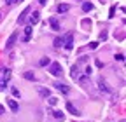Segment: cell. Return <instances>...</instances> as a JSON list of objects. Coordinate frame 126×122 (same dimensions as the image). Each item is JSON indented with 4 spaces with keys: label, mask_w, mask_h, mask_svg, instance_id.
<instances>
[{
    "label": "cell",
    "mask_w": 126,
    "mask_h": 122,
    "mask_svg": "<svg viewBox=\"0 0 126 122\" xmlns=\"http://www.w3.org/2000/svg\"><path fill=\"white\" fill-rule=\"evenodd\" d=\"M100 38H103V40H105V38H107V32H102V33H100Z\"/></svg>",
    "instance_id": "cell-26"
},
{
    "label": "cell",
    "mask_w": 126,
    "mask_h": 122,
    "mask_svg": "<svg viewBox=\"0 0 126 122\" xmlns=\"http://www.w3.org/2000/svg\"><path fill=\"white\" fill-rule=\"evenodd\" d=\"M49 72H51V75H54V77H61L63 75V70H61V65L60 63H49Z\"/></svg>",
    "instance_id": "cell-1"
},
{
    "label": "cell",
    "mask_w": 126,
    "mask_h": 122,
    "mask_svg": "<svg viewBox=\"0 0 126 122\" xmlns=\"http://www.w3.org/2000/svg\"><path fill=\"white\" fill-rule=\"evenodd\" d=\"M2 113H4V106H2V105H0V115H2Z\"/></svg>",
    "instance_id": "cell-29"
},
{
    "label": "cell",
    "mask_w": 126,
    "mask_h": 122,
    "mask_svg": "<svg viewBox=\"0 0 126 122\" xmlns=\"http://www.w3.org/2000/svg\"><path fill=\"white\" fill-rule=\"evenodd\" d=\"M16 40H18V32H14V33H12V35L7 38V42H5V49H7V51H11V49L14 47Z\"/></svg>",
    "instance_id": "cell-3"
},
{
    "label": "cell",
    "mask_w": 126,
    "mask_h": 122,
    "mask_svg": "<svg viewBox=\"0 0 126 122\" xmlns=\"http://www.w3.org/2000/svg\"><path fill=\"white\" fill-rule=\"evenodd\" d=\"M51 61H49V58H42V59H39V66H47Z\"/></svg>",
    "instance_id": "cell-17"
},
{
    "label": "cell",
    "mask_w": 126,
    "mask_h": 122,
    "mask_svg": "<svg viewBox=\"0 0 126 122\" xmlns=\"http://www.w3.org/2000/svg\"><path fill=\"white\" fill-rule=\"evenodd\" d=\"M32 32H33V26H26V28H25V42H28V40H30Z\"/></svg>",
    "instance_id": "cell-10"
},
{
    "label": "cell",
    "mask_w": 126,
    "mask_h": 122,
    "mask_svg": "<svg viewBox=\"0 0 126 122\" xmlns=\"http://www.w3.org/2000/svg\"><path fill=\"white\" fill-rule=\"evenodd\" d=\"M39 4L40 5H46V0H39Z\"/></svg>",
    "instance_id": "cell-28"
},
{
    "label": "cell",
    "mask_w": 126,
    "mask_h": 122,
    "mask_svg": "<svg viewBox=\"0 0 126 122\" xmlns=\"http://www.w3.org/2000/svg\"><path fill=\"white\" fill-rule=\"evenodd\" d=\"M39 19H40V14H39L37 11H33V12H32V16H30V26L37 24V23H39Z\"/></svg>",
    "instance_id": "cell-5"
},
{
    "label": "cell",
    "mask_w": 126,
    "mask_h": 122,
    "mask_svg": "<svg viewBox=\"0 0 126 122\" xmlns=\"http://www.w3.org/2000/svg\"><path fill=\"white\" fill-rule=\"evenodd\" d=\"M82 11H84V12H89V11H93V4H89V2H84V4H82Z\"/></svg>",
    "instance_id": "cell-16"
},
{
    "label": "cell",
    "mask_w": 126,
    "mask_h": 122,
    "mask_svg": "<svg viewBox=\"0 0 126 122\" xmlns=\"http://www.w3.org/2000/svg\"><path fill=\"white\" fill-rule=\"evenodd\" d=\"M54 47H63V38H56L54 40Z\"/></svg>",
    "instance_id": "cell-20"
},
{
    "label": "cell",
    "mask_w": 126,
    "mask_h": 122,
    "mask_svg": "<svg viewBox=\"0 0 126 122\" xmlns=\"http://www.w3.org/2000/svg\"><path fill=\"white\" fill-rule=\"evenodd\" d=\"M54 87H56L58 91H61V93H63V94H67V93H68V91H70V87H68V85H65V84H61V82H58V84H54Z\"/></svg>",
    "instance_id": "cell-7"
},
{
    "label": "cell",
    "mask_w": 126,
    "mask_h": 122,
    "mask_svg": "<svg viewBox=\"0 0 126 122\" xmlns=\"http://www.w3.org/2000/svg\"><path fill=\"white\" fill-rule=\"evenodd\" d=\"M67 110H68V112H70V113H72V115H75V117H77V115H79V110H77V108H75V106H74V105H72V103H70V101H67Z\"/></svg>",
    "instance_id": "cell-8"
},
{
    "label": "cell",
    "mask_w": 126,
    "mask_h": 122,
    "mask_svg": "<svg viewBox=\"0 0 126 122\" xmlns=\"http://www.w3.org/2000/svg\"><path fill=\"white\" fill-rule=\"evenodd\" d=\"M98 85H100V89H102V91H105V93H110V89L107 87V84H105L103 80H100V82H98Z\"/></svg>",
    "instance_id": "cell-19"
},
{
    "label": "cell",
    "mask_w": 126,
    "mask_h": 122,
    "mask_svg": "<svg viewBox=\"0 0 126 122\" xmlns=\"http://www.w3.org/2000/svg\"><path fill=\"white\" fill-rule=\"evenodd\" d=\"M53 117L58 119V120H63V119H65V113L60 112V110H54V112H53Z\"/></svg>",
    "instance_id": "cell-12"
},
{
    "label": "cell",
    "mask_w": 126,
    "mask_h": 122,
    "mask_svg": "<svg viewBox=\"0 0 126 122\" xmlns=\"http://www.w3.org/2000/svg\"><path fill=\"white\" fill-rule=\"evenodd\" d=\"M49 23H51V28L54 30V32H58V30H60V23H58L54 18H51V19H49Z\"/></svg>",
    "instance_id": "cell-13"
},
{
    "label": "cell",
    "mask_w": 126,
    "mask_h": 122,
    "mask_svg": "<svg viewBox=\"0 0 126 122\" xmlns=\"http://www.w3.org/2000/svg\"><path fill=\"white\" fill-rule=\"evenodd\" d=\"M23 77H25L26 80H35V73H33V72H25Z\"/></svg>",
    "instance_id": "cell-14"
},
{
    "label": "cell",
    "mask_w": 126,
    "mask_h": 122,
    "mask_svg": "<svg viewBox=\"0 0 126 122\" xmlns=\"http://www.w3.org/2000/svg\"><path fill=\"white\" fill-rule=\"evenodd\" d=\"M63 47H65L67 51H72L74 49V35L72 33H68L65 38H63Z\"/></svg>",
    "instance_id": "cell-2"
},
{
    "label": "cell",
    "mask_w": 126,
    "mask_h": 122,
    "mask_svg": "<svg viewBox=\"0 0 126 122\" xmlns=\"http://www.w3.org/2000/svg\"><path fill=\"white\" fill-rule=\"evenodd\" d=\"M0 18H2V14H0Z\"/></svg>",
    "instance_id": "cell-30"
},
{
    "label": "cell",
    "mask_w": 126,
    "mask_h": 122,
    "mask_svg": "<svg viewBox=\"0 0 126 122\" xmlns=\"http://www.w3.org/2000/svg\"><path fill=\"white\" fill-rule=\"evenodd\" d=\"M79 77H81V75H79V68H77V66H72V79L77 80Z\"/></svg>",
    "instance_id": "cell-15"
},
{
    "label": "cell",
    "mask_w": 126,
    "mask_h": 122,
    "mask_svg": "<svg viewBox=\"0 0 126 122\" xmlns=\"http://www.w3.org/2000/svg\"><path fill=\"white\" fill-rule=\"evenodd\" d=\"M58 103V98H53V96H49V105H56Z\"/></svg>",
    "instance_id": "cell-22"
},
{
    "label": "cell",
    "mask_w": 126,
    "mask_h": 122,
    "mask_svg": "<svg viewBox=\"0 0 126 122\" xmlns=\"http://www.w3.org/2000/svg\"><path fill=\"white\" fill-rule=\"evenodd\" d=\"M30 12V7H25L23 9V12L19 14V19H18V23H25V19H26V14Z\"/></svg>",
    "instance_id": "cell-9"
},
{
    "label": "cell",
    "mask_w": 126,
    "mask_h": 122,
    "mask_svg": "<svg viewBox=\"0 0 126 122\" xmlns=\"http://www.w3.org/2000/svg\"><path fill=\"white\" fill-rule=\"evenodd\" d=\"M4 2H5L7 5H11V4H12V0H4Z\"/></svg>",
    "instance_id": "cell-27"
},
{
    "label": "cell",
    "mask_w": 126,
    "mask_h": 122,
    "mask_svg": "<svg viewBox=\"0 0 126 122\" xmlns=\"http://www.w3.org/2000/svg\"><path fill=\"white\" fill-rule=\"evenodd\" d=\"M2 72H4V79L0 80V85L4 87V85L9 82V79H11V70H9V68H5V70H2Z\"/></svg>",
    "instance_id": "cell-4"
},
{
    "label": "cell",
    "mask_w": 126,
    "mask_h": 122,
    "mask_svg": "<svg viewBox=\"0 0 126 122\" xmlns=\"http://www.w3.org/2000/svg\"><path fill=\"white\" fill-rule=\"evenodd\" d=\"M114 12H116V7L110 9V16H109V18H114Z\"/></svg>",
    "instance_id": "cell-25"
},
{
    "label": "cell",
    "mask_w": 126,
    "mask_h": 122,
    "mask_svg": "<svg viewBox=\"0 0 126 122\" xmlns=\"http://www.w3.org/2000/svg\"><path fill=\"white\" fill-rule=\"evenodd\" d=\"M7 105H9V108L12 110V112H18L19 110V105H18V101H16V99H7Z\"/></svg>",
    "instance_id": "cell-6"
},
{
    "label": "cell",
    "mask_w": 126,
    "mask_h": 122,
    "mask_svg": "<svg viewBox=\"0 0 126 122\" xmlns=\"http://www.w3.org/2000/svg\"><path fill=\"white\" fill-rule=\"evenodd\" d=\"M98 47V42H91V49H96Z\"/></svg>",
    "instance_id": "cell-24"
},
{
    "label": "cell",
    "mask_w": 126,
    "mask_h": 122,
    "mask_svg": "<svg viewBox=\"0 0 126 122\" xmlns=\"http://www.w3.org/2000/svg\"><path fill=\"white\" fill-rule=\"evenodd\" d=\"M12 94L16 96V98H19L21 94H19V89H16V87H12Z\"/></svg>",
    "instance_id": "cell-21"
},
{
    "label": "cell",
    "mask_w": 126,
    "mask_h": 122,
    "mask_svg": "<svg viewBox=\"0 0 126 122\" xmlns=\"http://www.w3.org/2000/svg\"><path fill=\"white\" fill-rule=\"evenodd\" d=\"M68 9H70V5H68V4H60V5H58V12H60V14L68 12Z\"/></svg>",
    "instance_id": "cell-11"
},
{
    "label": "cell",
    "mask_w": 126,
    "mask_h": 122,
    "mask_svg": "<svg viewBox=\"0 0 126 122\" xmlns=\"http://www.w3.org/2000/svg\"><path fill=\"white\" fill-rule=\"evenodd\" d=\"M40 96L42 98H49L51 96V91L49 89H40Z\"/></svg>",
    "instance_id": "cell-18"
},
{
    "label": "cell",
    "mask_w": 126,
    "mask_h": 122,
    "mask_svg": "<svg viewBox=\"0 0 126 122\" xmlns=\"http://www.w3.org/2000/svg\"><path fill=\"white\" fill-rule=\"evenodd\" d=\"M116 61H124V54H116Z\"/></svg>",
    "instance_id": "cell-23"
}]
</instances>
